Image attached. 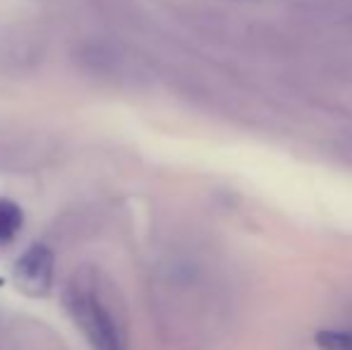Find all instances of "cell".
<instances>
[{"mask_svg":"<svg viewBox=\"0 0 352 350\" xmlns=\"http://www.w3.org/2000/svg\"><path fill=\"white\" fill-rule=\"evenodd\" d=\"M53 274H56V257L48 245H32L22 252V257L14 262L12 276L14 283L22 293L32 298H43L53 288Z\"/></svg>","mask_w":352,"mask_h":350,"instance_id":"cell-2","label":"cell"},{"mask_svg":"<svg viewBox=\"0 0 352 350\" xmlns=\"http://www.w3.org/2000/svg\"><path fill=\"white\" fill-rule=\"evenodd\" d=\"M65 307L91 350H127V336L94 274H74L65 288Z\"/></svg>","mask_w":352,"mask_h":350,"instance_id":"cell-1","label":"cell"},{"mask_svg":"<svg viewBox=\"0 0 352 350\" xmlns=\"http://www.w3.org/2000/svg\"><path fill=\"white\" fill-rule=\"evenodd\" d=\"M24 226V214L14 201L0 199V245H8L17 238Z\"/></svg>","mask_w":352,"mask_h":350,"instance_id":"cell-3","label":"cell"},{"mask_svg":"<svg viewBox=\"0 0 352 350\" xmlns=\"http://www.w3.org/2000/svg\"><path fill=\"white\" fill-rule=\"evenodd\" d=\"M314 343L321 350H352V331L324 329V331H316Z\"/></svg>","mask_w":352,"mask_h":350,"instance_id":"cell-4","label":"cell"}]
</instances>
